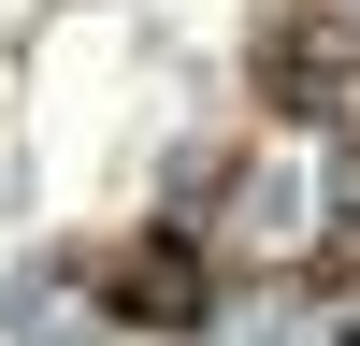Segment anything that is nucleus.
I'll return each mask as SVG.
<instances>
[{
	"instance_id": "obj_2",
	"label": "nucleus",
	"mask_w": 360,
	"mask_h": 346,
	"mask_svg": "<svg viewBox=\"0 0 360 346\" xmlns=\"http://www.w3.org/2000/svg\"><path fill=\"white\" fill-rule=\"evenodd\" d=\"M101 317L115 332H202V303H217V260H202V231L188 217H159V231H130V245H101Z\"/></svg>"
},
{
	"instance_id": "obj_1",
	"label": "nucleus",
	"mask_w": 360,
	"mask_h": 346,
	"mask_svg": "<svg viewBox=\"0 0 360 346\" xmlns=\"http://www.w3.org/2000/svg\"><path fill=\"white\" fill-rule=\"evenodd\" d=\"M259 101L274 115H346L360 101V0H274L259 15Z\"/></svg>"
}]
</instances>
